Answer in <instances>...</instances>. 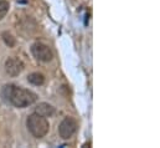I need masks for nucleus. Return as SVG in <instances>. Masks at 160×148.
I'll return each instance as SVG.
<instances>
[{
	"label": "nucleus",
	"instance_id": "f257e3e1",
	"mask_svg": "<svg viewBox=\"0 0 160 148\" xmlns=\"http://www.w3.org/2000/svg\"><path fill=\"white\" fill-rule=\"evenodd\" d=\"M4 98L18 108H25L38 101V95L28 88L15 86L12 83L5 85L1 91Z\"/></svg>",
	"mask_w": 160,
	"mask_h": 148
},
{
	"label": "nucleus",
	"instance_id": "f03ea898",
	"mask_svg": "<svg viewBox=\"0 0 160 148\" xmlns=\"http://www.w3.org/2000/svg\"><path fill=\"white\" fill-rule=\"evenodd\" d=\"M26 127L29 132L35 137V138H42L48 133L50 124L46 117L41 116L39 113H32L26 119Z\"/></svg>",
	"mask_w": 160,
	"mask_h": 148
},
{
	"label": "nucleus",
	"instance_id": "7ed1b4c3",
	"mask_svg": "<svg viewBox=\"0 0 160 148\" xmlns=\"http://www.w3.org/2000/svg\"><path fill=\"white\" fill-rule=\"evenodd\" d=\"M78 123L73 117H65L58 126V133L62 140H70L77 131Z\"/></svg>",
	"mask_w": 160,
	"mask_h": 148
},
{
	"label": "nucleus",
	"instance_id": "20e7f679",
	"mask_svg": "<svg viewBox=\"0 0 160 148\" xmlns=\"http://www.w3.org/2000/svg\"><path fill=\"white\" fill-rule=\"evenodd\" d=\"M31 52L35 56V59H38L39 61H42V62H48L53 57L52 50L42 42H35L31 46Z\"/></svg>",
	"mask_w": 160,
	"mask_h": 148
},
{
	"label": "nucleus",
	"instance_id": "39448f33",
	"mask_svg": "<svg viewBox=\"0 0 160 148\" xmlns=\"http://www.w3.org/2000/svg\"><path fill=\"white\" fill-rule=\"evenodd\" d=\"M5 71L11 77H16L24 71V62L19 57H8L5 61Z\"/></svg>",
	"mask_w": 160,
	"mask_h": 148
},
{
	"label": "nucleus",
	"instance_id": "423d86ee",
	"mask_svg": "<svg viewBox=\"0 0 160 148\" xmlns=\"http://www.w3.org/2000/svg\"><path fill=\"white\" fill-rule=\"evenodd\" d=\"M35 112L47 118V117H52L56 113V110H55V107L52 105L46 103V102H41V103L38 105V107L35 108Z\"/></svg>",
	"mask_w": 160,
	"mask_h": 148
},
{
	"label": "nucleus",
	"instance_id": "0eeeda50",
	"mask_svg": "<svg viewBox=\"0 0 160 148\" xmlns=\"http://www.w3.org/2000/svg\"><path fill=\"white\" fill-rule=\"evenodd\" d=\"M28 81L35 86H41L45 83V76L40 72H34L28 76Z\"/></svg>",
	"mask_w": 160,
	"mask_h": 148
},
{
	"label": "nucleus",
	"instance_id": "6e6552de",
	"mask_svg": "<svg viewBox=\"0 0 160 148\" xmlns=\"http://www.w3.org/2000/svg\"><path fill=\"white\" fill-rule=\"evenodd\" d=\"M1 37H2L4 42H5V44H6L9 47H12V46H15V44H16V40H15V37L12 36L10 33H8V31L2 33V34H1Z\"/></svg>",
	"mask_w": 160,
	"mask_h": 148
},
{
	"label": "nucleus",
	"instance_id": "1a4fd4ad",
	"mask_svg": "<svg viewBox=\"0 0 160 148\" xmlns=\"http://www.w3.org/2000/svg\"><path fill=\"white\" fill-rule=\"evenodd\" d=\"M9 8H10L9 1H6V0H0V20H2V19L5 18V15H6L8 11H9Z\"/></svg>",
	"mask_w": 160,
	"mask_h": 148
}]
</instances>
